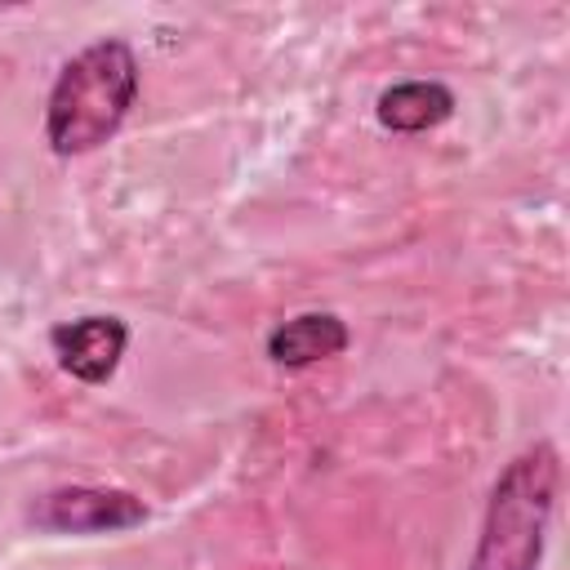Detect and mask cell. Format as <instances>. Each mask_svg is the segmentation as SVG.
Returning <instances> with one entry per match:
<instances>
[{
	"label": "cell",
	"mask_w": 570,
	"mask_h": 570,
	"mask_svg": "<svg viewBox=\"0 0 570 570\" xmlns=\"http://www.w3.org/2000/svg\"><path fill=\"white\" fill-rule=\"evenodd\" d=\"M561 490V454L552 441L525 445L494 481L476 552L468 570H539L552 508Z\"/></svg>",
	"instance_id": "7a4b0ae2"
},
{
	"label": "cell",
	"mask_w": 570,
	"mask_h": 570,
	"mask_svg": "<svg viewBox=\"0 0 570 570\" xmlns=\"http://www.w3.org/2000/svg\"><path fill=\"white\" fill-rule=\"evenodd\" d=\"M374 116L387 134H428L454 116V89L441 80H401L379 94Z\"/></svg>",
	"instance_id": "8992f818"
},
{
	"label": "cell",
	"mask_w": 570,
	"mask_h": 570,
	"mask_svg": "<svg viewBox=\"0 0 570 570\" xmlns=\"http://www.w3.org/2000/svg\"><path fill=\"white\" fill-rule=\"evenodd\" d=\"M138 98V58L125 40H94L62 62L45 102V142L53 156L98 151Z\"/></svg>",
	"instance_id": "6da1fadb"
},
{
	"label": "cell",
	"mask_w": 570,
	"mask_h": 570,
	"mask_svg": "<svg viewBox=\"0 0 570 570\" xmlns=\"http://www.w3.org/2000/svg\"><path fill=\"white\" fill-rule=\"evenodd\" d=\"M49 347H53L58 365L71 379L98 387L120 370V356L129 347V325L111 312L107 316L102 312L98 316H76V321H62V325L49 330Z\"/></svg>",
	"instance_id": "277c9868"
},
{
	"label": "cell",
	"mask_w": 570,
	"mask_h": 570,
	"mask_svg": "<svg viewBox=\"0 0 570 570\" xmlns=\"http://www.w3.org/2000/svg\"><path fill=\"white\" fill-rule=\"evenodd\" d=\"M45 534H120L147 521V503L116 485H58L27 508Z\"/></svg>",
	"instance_id": "3957f363"
},
{
	"label": "cell",
	"mask_w": 570,
	"mask_h": 570,
	"mask_svg": "<svg viewBox=\"0 0 570 570\" xmlns=\"http://www.w3.org/2000/svg\"><path fill=\"white\" fill-rule=\"evenodd\" d=\"M352 343L343 316L334 312H298L281 325H272L267 334V361L281 365V370H307L316 361H330V356H343Z\"/></svg>",
	"instance_id": "5b68a950"
}]
</instances>
